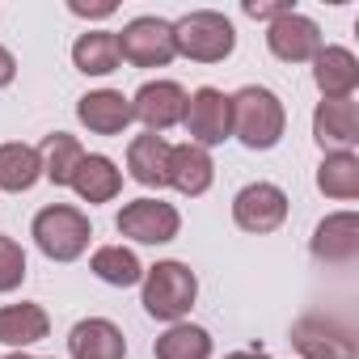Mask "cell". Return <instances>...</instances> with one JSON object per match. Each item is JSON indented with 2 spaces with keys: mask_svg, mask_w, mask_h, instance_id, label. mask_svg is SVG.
Instances as JSON below:
<instances>
[{
  "mask_svg": "<svg viewBox=\"0 0 359 359\" xmlns=\"http://www.w3.org/2000/svg\"><path fill=\"white\" fill-rule=\"evenodd\" d=\"M195 296H199V279L187 262L177 258H165L156 266H144V279H140V304L148 317L156 321H182L191 309H195Z\"/></svg>",
  "mask_w": 359,
  "mask_h": 359,
  "instance_id": "1",
  "label": "cell"
},
{
  "mask_svg": "<svg viewBox=\"0 0 359 359\" xmlns=\"http://www.w3.org/2000/svg\"><path fill=\"white\" fill-rule=\"evenodd\" d=\"M233 135L254 148V152H266L283 140V127H287V114H283V102L262 89V85H245L237 89L233 97Z\"/></svg>",
  "mask_w": 359,
  "mask_h": 359,
  "instance_id": "2",
  "label": "cell"
},
{
  "mask_svg": "<svg viewBox=\"0 0 359 359\" xmlns=\"http://www.w3.org/2000/svg\"><path fill=\"white\" fill-rule=\"evenodd\" d=\"M173 47L182 60H195V64H224L237 47V30L224 13L195 9L173 22Z\"/></svg>",
  "mask_w": 359,
  "mask_h": 359,
  "instance_id": "3",
  "label": "cell"
},
{
  "mask_svg": "<svg viewBox=\"0 0 359 359\" xmlns=\"http://www.w3.org/2000/svg\"><path fill=\"white\" fill-rule=\"evenodd\" d=\"M30 237H34V245H39L51 262H76V258L89 250L93 229H89V216H85L81 208H72V203H51V208H43V212L34 216Z\"/></svg>",
  "mask_w": 359,
  "mask_h": 359,
  "instance_id": "4",
  "label": "cell"
},
{
  "mask_svg": "<svg viewBox=\"0 0 359 359\" xmlns=\"http://www.w3.org/2000/svg\"><path fill=\"white\" fill-rule=\"evenodd\" d=\"M114 39H118V60H127L131 68H165L177 55L173 22H165V18H135Z\"/></svg>",
  "mask_w": 359,
  "mask_h": 359,
  "instance_id": "5",
  "label": "cell"
},
{
  "mask_svg": "<svg viewBox=\"0 0 359 359\" xmlns=\"http://www.w3.org/2000/svg\"><path fill=\"white\" fill-rule=\"evenodd\" d=\"M114 229L140 245H165L182 233V216L165 199H131L123 203V212L114 216Z\"/></svg>",
  "mask_w": 359,
  "mask_h": 359,
  "instance_id": "6",
  "label": "cell"
},
{
  "mask_svg": "<svg viewBox=\"0 0 359 359\" xmlns=\"http://www.w3.org/2000/svg\"><path fill=\"white\" fill-rule=\"evenodd\" d=\"M182 127L191 135V144L199 148H212V144H224L233 135V102L224 89H195L187 97V114H182Z\"/></svg>",
  "mask_w": 359,
  "mask_h": 359,
  "instance_id": "7",
  "label": "cell"
},
{
  "mask_svg": "<svg viewBox=\"0 0 359 359\" xmlns=\"http://www.w3.org/2000/svg\"><path fill=\"white\" fill-rule=\"evenodd\" d=\"M287 220V195L275 182H250L233 195V224L241 233L266 237Z\"/></svg>",
  "mask_w": 359,
  "mask_h": 359,
  "instance_id": "8",
  "label": "cell"
},
{
  "mask_svg": "<svg viewBox=\"0 0 359 359\" xmlns=\"http://www.w3.org/2000/svg\"><path fill=\"white\" fill-rule=\"evenodd\" d=\"M292 346L300 359H355V334L334 317H300L292 325Z\"/></svg>",
  "mask_w": 359,
  "mask_h": 359,
  "instance_id": "9",
  "label": "cell"
},
{
  "mask_svg": "<svg viewBox=\"0 0 359 359\" xmlns=\"http://www.w3.org/2000/svg\"><path fill=\"white\" fill-rule=\"evenodd\" d=\"M187 97H191V93L177 85V81H144V85L135 89V97H131V114H135L152 135H161V131H169V127L182 123Z\"/></svg>",
  "mask_w": 359,
  "mask_h": 359,
  "instance_id": "10",
  "label": "cell"
},
{
  "mask_svg": "<svg viewBox=\"0 0 359 359\" xmlns=\"http://www.w3.org/2000/svg\"><path fill=\"white\" fill-rule=\"evenodd\" d=\"M266 47H271V55L283 60V64H309L325 43H321L317 22L292 9V13H283V18H275V22L266 26Z\"/></svg>",
  "mask_w": 359,
  "mask_h": 359,
  "instance_id": "11",
  "label": "cell"
},
{
  "mask_svg": "<svg viewBox=\"0 0 359 359\" xmlns=\"http://www.w3.org/2000/svg\"><path fill=\"white\" fill-rule=\"evenodd\" d=\"M313 140L321 144V152H351L359 144V102L355 97H338V102H317L313 110Z\"/></svg>",
  "mask_w": 359,
  "mask_h": 359,
  "instance_id": "12",
  "label": "cell"
},
{
  "mask_svg": "<svg viewBox=\"0 0 359 359\" xmlns=\"http://www.w3.org/2000/svg\"><path fill=\"white\" fill-rule=\"evenodd\" d=\"M216 182V165H212V152L199 148V144H173L169 148V173H165V187H173L177 195L187 199H199L208 195Z\"/></svg>",
  "mask_w": 359,
  "mask_h": 359,
  "instance_id": "13",
  "label": "cell"
},
{
  "mask_svg": "<svg viewBox=\"0 0 359 359\" xmlns=\"http://www.w3.org/2000/svg\"><path fill=\"white\" fill-rule=\"evenodd\" d=\"M309 250H313L317 262H330V266L355 262V258H359V216H355V212H334V216H325V220L313 229Z\"/></svg>",
  "mask_w": 359,
  "mask_h": 359,
  "instance_id": "14",
  "label": "cell"
},
{
  "mask_svg": "<svg viewBox=\"0 0 359 359\" xmlns=\"http://www.w3.org/2000/svg\"><path fill=\"white\" fill-rule=\"evenodd\" d=\"M76 118L93 131V135H123L135 114H131V97H123L118 89H93L76 102Z\"/></svg>",
  "mask_w": 359,
  "mask_h": 359,
  "instance_id": "15",
  "label": "cell"
},
{
  "mask_svg": "<svg viewBox=\"0 0 359 359\" xmlns=\"http://www.w3.org/2000/svg\"><path fill=\"white\" fill-rule=\"evenodd\" d=\"M313 81H317V89H321L325 102L355 97V89H359V60H355V51H346V47H321L313 55Z\"/></svg>",
  "mask_w": 359,
  "mask_h": 359,
  "instance_id": "16",
  "label": "cell"
},
{
  "mask_svg": "<svg viewBox=\"0 0 359 359\" xmlns=\"http://www.w3.org/2000/svg\"><path fill=\"white\" fill-rule=\"evenodd\" d=\"M68 355L72 359H127V338L114 321L85 317L68 334Z\"/></svg>",
  "mask_w": 359,
  "mask_h": 359,
  "instance_id": "17",
  "label": "cell"
},
{
  "mask_svg": "<svg viewBox=\"0 0 359 359\" xmlns=\"http://www.w3.org/2000/svg\"><path fill=\"white\" fill-rule=\"evenodd\" d=\"M51 334V317L43 304H0V342L13 346V351H26L34 342H43Z\"/></svg>",
  "mask_w": 359,
  "mask_h": 359,
  "instance_id": "18",
  "label": "cell"
},
{
  "mask_svg": "<svg viewBox=\"0 0 359 359\" xmlns=\"http://www.w3.org/2000/svg\"><path fill=\"white\" fill-rule=\"evenodd\" d=\"M72 191L93 208V203H110L118 191H123V169L110 161V156H102V152H85V161L76 165V173H72Z\"/></svg>",
  "mask_w": 359,
  "mask_h": 359,
  "instance_id": "19",
  "label": "cell"
},
{
  "mask_svg": "<svg viewBox=\"0 0 359 359\" xmlns=\"http://www.w3.org/2000/svg\"><path fill=\"white\" fill-rule=\"evenodd\" d=\"M169 140L165 135H152V131H144V135H135L131 144H127V169H131V177L140 187H165V173H169Z\"/></svg>",
  "mask_w": 359,
  "mask_h": 359,
  "instance_id": "20",
  "label": "cell"
},
{
  "mask_svg": "<svg viewBox=\"0 0 359 359\" xmlns=\"http://www.w3.org/2000/svg\"><path fill=\"white\" fill-rule=\"evenodd\" d=\"M317 191L325 199H359V156L355 152H325L317 165Z\"/></svg>",
  "mask_w": 359,
  "mask_h": 359,
  "instance_id": "21",
  "label": "cell"
},
{
  "mask_svg": "<svg viewBox=\"0 0 359 359\" xmlns=\"http://www.w3.org/2000/svg\"><path fill=\"white\" fill-rule=\"evenodd\" d=\"M39 177H43L39 148H30V144H0V191L26 195Z\"/></svg>",
  "mask_w": 359,
  "mask_h": 359,
  "instance_id": "22",
  "label": "cell"
},
{
  "mask_svg": "<svg viewBox=\"0 0 359 359\" xmlns=\"http://www.w3.org/2000/svg\"><path fill=\"white\" fill-rule=\"evenodd\" d=\"M72 64H76V72H85V76H110L123 60H118V39H114V30H89V34H81L76 43H72Z\"/></svg>",
  "mask_w": 359,
  "mask_h": 359,
  "instance_id": "23",
  "label": "cell"
},
{
  "mask_svg": "<svg viewBox=\"0 0 359 359\" xmlns=\"http://www.w3.org/2000/svg\"><path fill=\"white\" fill-rule=\"evenodd\" d=\"M39 161H43V177H47V182H55V187H72V173H76V165L85 161V148H81L76 135L55 131V135L43 140Z\"/></svg>",
  "mask_w": 359,
  "mask_h": 359,
  "instance_id": "24",
  "label": "cell"
},
{
  "mask_svg": "<svg viewBox=\"0 0 359 359\" xmlns=\"http://www.w3.org/2000/svg\"><path fill=\"white\" fill-rule=\"evenodd\" d=\"M152 355L156 359H212V334L191 321H173L152 342Z\"/></svg>",
  "mask_w": 359,
  "mask_h": 359,
  "instance_id": "25",
  "label": "cell"
},
{
  "mask_svg": "<svg viewBox=\"0 0 359 359\" xmlns=\"http://www.w3.org/2000/svg\"><path fill=\"white\" fill-rule=\"evenodd\" d=\"M89 271L110 287H135L144 279V266L127 245H97L93 258H89Z\"/></svg>",
  "mask_w": 359,
  "mask_h": 359,
  "instance_id": "26",
  "label": "cell"
},
{
  "mask_svg": "<svg viewBox=\"0 0 359 359\" xmlns=\"http://www.w3.org/2000/svg\"><path fill=\"white\" fill-rule=\"evenodd\" d=\"M26 283V250L13 237H0V296Z\"/></svg>",
  "mask_w": 359,
  "mask_h": 359,
  "instance_id": "27",
  "label": "cell"
},
{
  "mask_svg": "<svg viewBox=\"0 0 359 359\" xmlns=\"http://www.w3.org/2000/svg\"><path fill=\"white\" fill-rule=\"evenodd\" d=\"M118 5L114 0H102V5H85V0H68V13H76V18H110Z\"/></svg>",
  "mask_w": 359,
  "mask_h": 359,
  "instance_id": "28",
  "label": "cell"
},
{
  "mask_svg": "<svg viewBox=\"0 0 359 359\" xmlns=\"http://www.w3.org/2000/svg\"><path fill=\"white\" fill-rule=\"evenodd\" d=\"M245 13L250 18H258V22H275V18H283V13H292V5H254V0H245Z\"/></svg>",
  "mask_w": 359,
  "mask_h": 359,
  "instance_id": "29",
  "label": "cell"
},
{
  "mask_svg": "<svg viewBox=\"0 0 359 359\" xmlns=\"http://www.w3.org/2000/svg\"><path fill=\"white\" fill-rule=\"evenodd\" d=\"M13 76H18V55H13L5 43H0V89H9Z\"/></svg>",
  "mask_w": 359,
  "mask_h": 359,
  "instance_id": "30",
  "label": "cell"
},
{
  "mask_svg": "<svg viewBox=\"0 0 359 359\" xmlns=\"http://www.w3.org/2000/svg\"><path fill=\"white\" fill-rule=\"evenodd\" d=\"M224 359H266V351H233V355H224Z\"/></svg>",
  "mask_w": 359,
  "mask_h": 359,
  "instance_id": "31",
  "label": "cell"
},
{
  "mask_svg": "<svg viewBox=\"0 0 359 359\" xmlns=\"http://www.w3.org/2000/svg\"><path fill=\"white\" fill-rule=\"evenodd\" d=\"M5 359H39V355H26V351H13V355H5Z\"/></svg>",
  "mask_w": 359,
  "mask_h": 359,
  "instance_id": "32",
  "label": "cell"
}]
</instances>
